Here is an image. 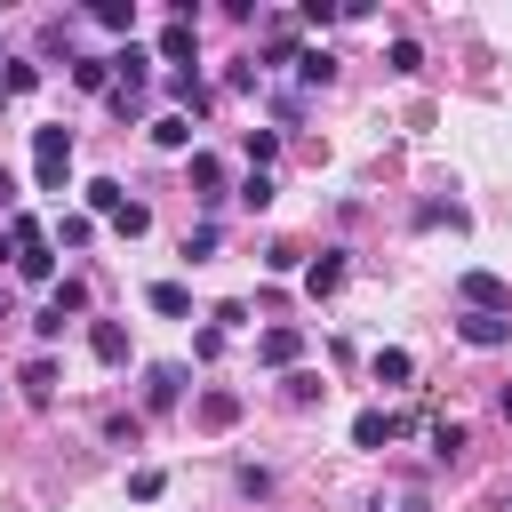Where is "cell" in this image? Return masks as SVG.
I'll use <instances>...</instances> for the list:
<instances>
[{"instance_id":"f546056e","label":"cell","mask_w":512,"mask_h":512,"mask_svg":"<svg viewBox=\"0 0 512 512\" xmlns=\"http://www.w3.org/2000/svg\"><path fill=\"white\" fill-rule=\"evenodd\" d=\"M112 112H120V120H136V112H144V88H128V80H112Z\"/></svg>"},{"instance_id":"44dd1931","label":"cell","mask_w":512,"mask_h":512,"mask_svg":"<svg viewBox=\"0 0 512 512\" xmlns=\"http://www.w3.org/2000/svg\"><path fill=\"white\" fill-rule=\"evenodd\" d=\"M240 152H248V168H272V152H280V136H272V128H248V136H240Z\"/></svg>"},{"instance_id":"52a82bcc","label":"cell","mask_w":512,"mask_h":512,"mask_svg":"<svg viewBox=\"0 0 512 512\" xmlns=\"http://www.w3.org/2000/svg\"><path fill=\"white\" fill-rule=\"evenodd\" d=\"M240 424V392H200V432H232Z\"/></svg>"},{"instance_id":"8992f818","label":"cell","mask_w":512,"mask_h":512,"mask_svg":"<svg viewBox=\"0 0 512 512\" xmlns=\"http://www.w3.org/2000/svg\"><path fill=\"white\" fill-rule=\"evenodd\" d=\"M88 352H96L104 368H120V360H128V328H120V320H96V328H88Z\"/></svg>"},{"instance_id":"603a6c76","label":"cell","mask_w":512,"mask_h":512,"mask_svg":"<svg viewBox=\"0 0 512 512\" xmlns=\"http://www.w3.org/2000/svg\"><path fill=\"white\" fill-rule=\"evenodd\" d=\"M88 16H96V24H104V32H128V24H136V8H128V0H96V8H88Z\"/></svg>"},{"instance_id":"d6a6232c","label":"cell","mask_w":512,"mask_h":512,"mask_svg":"<svg viewBox=\"0 0 512 512\" xmlns=\"http://www.w3.org/2000/svg\"><path fill=\"white\" fill-rule=\"evenodd\" d=\"M88 232H96L88 216H64V224H56V240H64V248H88Z\"/></svg>"},{"instance_id":"f1b7e54d","label":"cell","mask_w":512,"mask_h":512,"mask_svg":"<svg viewBox=\"0 0 512 512\" xmlns=\"http://www.w3.org/2000/svg\"><path fill=\"white\" fill-rule=\"evenodd\" d=\"M384 64H392V72H416V64H424V48H416V40H392V48H384Z\"/></svg>"},{"instance_id":"6da1fadb","label":"cell","mask_w":512,"mask_h":512,"mask_svg":"<svg viewBox=\"0 0 512 512\" xmlns=\"http://www.w3.org/2000/svg\"><path fill=\"white\" fill-rule=\"evenodd\" d=\"M32 176H40V192H64V176H72V128L64 120L32 128Z\"/></svg>"},{"instance_id":"4fadbf2b","label":"cell","mask_w":512,"mask_h":512,"mask_svg":"<svg viewBox=\"0 0 512 512\" xmlns=\"http://www.w3.org/2000/svg\"><path fill=\"white\" fill-rule=\"evenodd\" d=\"M296 80H304V88H328V80H336V56H328V48H304V56H296Z\"/></svg>"},{"instance_id":"3957f363","label":"cell","mask_w":512,"mask_h":512,"mask_svg":"<svg viewBox=\"0 0 512 512\" xmlns=\"http://www.w3.org/2000/svg\"><path fill=\"white\" fill-rule=\"evenodd\" d=\"M456 336H464L472 352H496V344H512V312H464Z\"/></svg>"},{"instance_id":"83f0119b","label":"cell","mask_w":512,"mask_h":512,"mask_svg":"<svg viewBox=\"0 0 512 512\" xmlns=\"http://www.w3.org/2000/svg\"><path fill=\"white\" fill-rule=\"evenodd\" d=\"M160 488H168V472H160V464H144V472H136V480H128V496H136V504H152V496H160Z\"/></svg>"},{"instance_id":"ac0fdd59","label":"cell","mask_w":512,"mask_h":512,"mask_svg":"<svg viewBox=\"0 0 512 512\" xmlns=\"http://www.w3.org/2000/svg\"><path fill=\"white\" fill-rule=\"evenodd\" d=\"M368 368H376V384H408V376H416V360H408L400 344H384V352H376Z\"/></svg>"},{"instance_id":"d590c367","label":"cell","mask_w":512,"mask_h":512,"mask_svg":"<svg viewBox=\"0 0 512 512\" xmlns=\"http://www.w3.org/2000/svg\"><path fill=\"white\" fill-rule=\"evenodd\" d=\"M0 104H8V88H0Z\"/></svg>"},{"instance_id":"5b68a950","label":"cell","mask_w":512,"mask_h":512,"mask_svg":"<svg viewBox=\"0 0 512 512\" xmlns=\"http://www.w3.org/2000/svg\"><path fill=\"white\" fill-rule=\"evenodd\" d=\"M296 352H304L296 328H264V336H256V360H264V368H296Z\"/></svg>"},{"instance_id":"2e32d148","label":"cell","mask_w":512,"mask_h":512,"mask_svg":"<svg viewBox=\"0 0 512 512\" xmlns=\"http://www.w3.org/2000/svg\"><path fill=\"white\" fill-rule=\"evenodd\" d=\"M192 184H200V200H224V160L216 152H192Z\"/></svg>"},{"instance_id":"7c38bea8","label":"cell","mask_w":512,"mask_h":512,"mask_svg":"<svg viewBox=\"0 0 512 512\" xmlns=\"http://www.w3.org/2000/svg\"><path fill=\"white\" fill-rule=\"evenodd\" d=\"M168 96H176V112L192 120V112H208V88H200V72H168Z\"/></svg>"},{"instance_id":"4316f807","label":"cell","mask_w":512,"mask_h":512,"mask_svg":"<svg viewBox=\"0 0 512 512\" xmlns=\"http://www.w3.org/2000/svg\"><path fill=\"white\" fill-rule=\"evenodd\" d=\"M216 240H224V232H216V224H192V232H184V256H192V264H200V256H216Z\"/></svg>"},{"instance_id":"9a60e30c","label":"cell","mask_w":512,"mask_h":512,"mask_svg":"<svg viewBox=\"0 0 512 512\" xmlns=\"http://www.w3.org/2000/svg\"><path fill=\"white\" fill-rule=\"evenodd\" d=\"M152 144H160V152H184V144H192V120H184V112H160V120H152Z\"/></svg>"},{"instance_id":"484cf974","label":"cell","mask_w":512,"mask_h":512,"mask_svg":"<svg viewBox=\"0 0 512 512\" xmlns=\"http://www.w3.org/2000/svg\"><path fill=\"white\" fill-rule=\"evenodd\" d=\"M0 88H8V96H32V88H40V64H8Z\"/></svg>"},{"instance_id":"e575fe53","label":"cell","mask_w":512,"mask_h":512,"mask_svg":"<svg viewBox=\"0 0 512 512\" xmlns=\"http://www.w3.org/2000/svg\"><path fill=\"white\" fill-rule=\"evenodd\" d=\"M0 208H16V176H8V160H0Z\"/></svg>"},{"instance_id":"5bb4252c","label":"cell","mask_w":512,"mask_h":512,"mask_svg":"<svg viewBox=\"0 0 512 512\" xmlns=\"http://www.w3.org/2000/svg\"><path fill=\"white\" fill-rule=\"evenodd\" d=\"M72 88H88V96L104 88V96H112V56H80V64H72Z\"/></svg>"},{"instance_id":"ffe728a7","label":"cell","mask_w":512,"mask_h":512,"mask_svg":"<svg viewBox=\"0 0 512 512\" xmlns=\"http://www.w3.org/2000/svg\"><path fill=\"white\" fill-rule=\"evenodd\" d=\"M88 208H96V216H112V224H120V208H128V192H120V184H112V176H96V184H88Z\"/></svg>"},{"instance_id":"8fae6325","label":"cell","mask_w":512,"mask_h":512,"mask_svg":"<svg viewBox=\"0 0 512 512\" xmlns=\"http://www.w3.org/2000/svg\"><path fill=\"white\" fill-rule=\"evenodd\" d=\"M16 384H24V400H56V360H48V352H32Z\"/></svg>"},{"instance_id":"1f68e13d","label":"cell","mask_w":512,"mask_h":512,"mask_svg":"<svg viewBox=\"0 0 512 512\" xmlns=\"http://www.w3.org/2000/svg\"><path fill=\"white\" fill-rule=\"evenodd\" d=\"M432 448H440V456H464V424L440 416V424H432Z\"/></svg>"},{"instance_id":"7a4b0ae2","label":"cell","mask_w":512,"mask_h":512,"mask_svg":"<svg viewBox=\"0 0 512 512\" xmlns=\"http://www.w3.org/2000/svg\"><path fill=\"white\" fill-rule=\"evenodd\" d=\"M456 296H464V312H512V288H504L496 272H464Z\"/></svg>"},{"instance_id":"4dcf8cb0","label":"cell","mask_w":512,"mask_h":512,"mask_svg":"<svg viewBox=\"0 0 512 512\" xmlns=\"http://www.w3.org/2000/svg\"><path fill=\"white\" fill-rule=\"evenodd\" d=\"M264 200H272V176H264V168H248V184H240V208H264Z\"/></svg>"},{"instance_id":"cb8c5ba5","label":"cell","mask_w":512,"mask_h":512,"mask_svg":"<svg viewBox=\"0 0 512 512\" xmlns=\"http://www.w3.org/2000/svg\"><path fill=\"white\" fill-rule=\"evenodd\" d=\"M112 232H120V240H144V232H152V208H144V200H128V208H120V224H112Z\"/></svg>"},{"instance_id":"e0dca14e","label":"cell","mask_w":512,"mask_h":512,"mask_svg":"<svg viewBox=\"0 0 512 512\" xmlns=\"http://www.w3.org/2000/svg\"><path fill=\"white\" fill-rule=\"evenodd\" d=\"M144 304H152V312H168V320H184V312H192V296H184L176 280H152V288H144Z\"/></svg>"},{"instance_id":"7402d4cb","label":"cell","mask_w":512,"mask_h":512,"mask_svg":"<svg viewBox=\"0 0 512 512\" xmlns=\"http://www.w3.org/2000/svg\"><path fill=\"white\" fill-rule=\"evenodd\" d=\"M48 312H56V320H64V312H88V288H80V280H56V288H48Z\"/></svg>"},{"instance_id":"d6986e66","label":"cell","mask_w":512,"mask_h":512,"mask_svg":"<svg viewBox=\"0 0 512 512\" xmlns=\"http://www.w3.org/2000/svg\"><path fill=\"white\" fill-rule=\"evenodd\" d=\"M192 40H200V24H184V16H176V24L160 32V56H168V64H184V56H192Z\"/></svg>"},{"instance_id":"277c9868","label":"cell","mask_w":512,"mask_h":512,"mask_svg":"<svg viewBox=\"0 0 512 512\" xmlns=\"http://www.w3.org/2000/svg\"><path fill=\"white\" fill-rule=\"evenodd\" d=\"M176 400H184V368H176V360L144 368V408H176Z\"/></svg>"},{"instance_id":"d4e9b609","label":"cell","mask_w":512,"mask_h":512,"mask_svg":"<svg viewBox=\"0 0 512 512\" xmlns=\"http://www.w3.org/2000/svg\"><path fill=\"white\" fill-rule=\"evenodd\" d=\"M104 440H112V448H136V440H144V424H136V416H120V408H112V416H104Z\"/></svg>"},{"instance_id":"ba28073f","label":"cell","mask_w":512,"mask_h":512,"mask_svg":"<svg viewBox=\"0 0 512 512\" xmlns=\"http://www.w3.org/2000/svg\"><path fill=\"white\" fill-rule=\"evenodd\" d=\"M392 432H400V416H384V408H360L352 416V448H384Z\"/></svg>"},{"instance_id":"8d00e7d4","label":"cell","mask_w":512,"mask_h":512,"mask_svg":"<svg viewBox=\"0 0 512 512\" xmlns=\"http://www.w3.org/2000/svg\"><path fill=\"white\" fill-rule=\"evenodd\" d=\"M504 512H512V504H504Z\"/></svg>"},{"instance_id":"30bf717a","label":"cell","mask_w":512,"mask_h":512,"mask_svg":"<svg viewBox=\"0 0 512 512\" xmlns=\"http://www.w3.org/2000/svg\"><path fill=\"white\" fill-rule=\"evenodd\" d=\"M304 288H312V296H336V288H344V248H328L320 264H304Z\"/></svg>"},{"instance_id":"836d02e7","label":"cell","mask_w":512,"mask_h":512,"mask_svg":"<svg viewBox=\"0 0 512 512\" xmlns=\"http://www.w3.org/2000/svg\"><path fill=\"white\" fill-rule=\"evenodd\" d=\"M288 400H320V376L312 368H288Z\"/></svg>"},{"instance_id":"9c48e42d","label":"cell","mask_w":512,"mask_h":512,"mask_svg":"<svg viewBox=\"0 0 512 512\" xmlns=\"http://www.w3.org/2000/svg\"><path fill=\"white\" fill-rule=\"evenodd\" d=\"M16 280H32V288H56V248L40 240V248H24L16 256Z\"/></svg>"}]
</instances>
